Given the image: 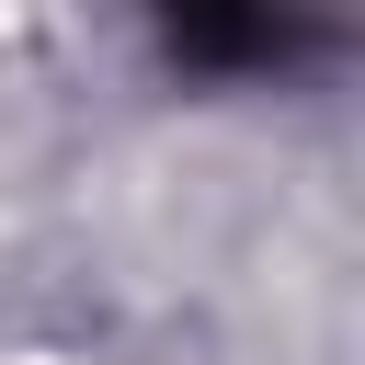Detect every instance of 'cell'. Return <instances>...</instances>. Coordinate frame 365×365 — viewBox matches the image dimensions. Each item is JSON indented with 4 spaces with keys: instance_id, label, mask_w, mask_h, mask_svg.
Instances as JSON below:
<instances>
[{
    "instance_id": "obj_1",
    "label": "cell",
    "mask_w": 365,
    "mask_h": 365,
    "mask_svg": "<svg viewBox=\"0 0 365 365\" xmlns=\"http://www.w3.org/2000/svg\"><path fill=\"white\" fill-rule=\"evenodd\" d=\"M285 46H297L285 11H182V23H171V57H205V68H262V57H285Z\"/></svg>"
}]
</instances>
